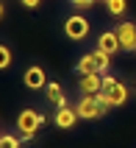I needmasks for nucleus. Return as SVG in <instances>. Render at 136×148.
<instances>
[{"label": "nucleus", "mask_w": 136, "mask_h": 148, "mask_svg": "<svg viewBox=\"0 0 136 148\" xmlns=\"http://www.w3.org/2000/svg\"><path fill=\"white\" fill-rule=\"evenodd\" d=\"M78 115H81V120H100V117H106L108 115V101L103 98V92L100 95H83V98L78 101Z\"/></svg>", "instance_id": "obj_1"}, {"label": "nucleus", "mask_w": 136, "mask_h": 148, "mask_svg": "<svg viewBox=\"0 0 136 148\" xmlns=\"http://www.w3.org/2000/svg\"><path fill=\"white\" fill-rule=\"evenodd\" d=\"M22 84L28 87V90H45L47 84H45V70H42L39 64H33V67H28L22 73Z\"/></svg>", "instance_id": "obj_8"}, {"label": "nucleus", "mask_w": 136, "mask_h": 148, "mask_svg": "<svg viewBox=\"0 0 136 148\" xmlns=\"http://www.w3.org/2000/svg\"><path fill=\"white\" fill-rule=\"evenodd\" d=\"M89 56H92V62H95V70H97V73H106V70H108V64H111V56H108L106 50L97 48V50H92Z\"/></svg>", "instance_id": "obj_11"}, {"label": "nucleus", "mask_w": 136, "mask_h": 148, "mask_svg": "<svg viewBox=\"0 0 136 148\" xmlns=\"http://www.w3.org/2000/svg\"><path fill=\"white\" fill-rule=\"evenodd\" d=\"M39 126H45V117L36 112V109H22L20 117H17V132L22 140H31L33 134L39 132Z\"/></svg>", "instance_id": "obj_2"}, {"label": "nucleus", "mask_w": 136, "mask_h": 148, "mask_svg": "<svg viewBox=\"0 0 136 148\" xmlns=\"http://www.w3.org/2000/svg\"><path fill=\"white\" fill-rule=\"evenodd\" d=\"M8 64H11V50H8L6 45H0V67L6 70Z\"/></svg>", "instance_id": "obj_15"}, {"label": "nucleus", "mask_w": 136, "mask_h": 148, "mask_svg": "<svg viewBox=\"0 0 136 148\" xmlns=\"http://www.w3.org/2000/svg\"><path fill=\"white\" fill-rule=\"evenodd\" d=\"M81 95H100L103 92V73H86L78 78Z\"/></svg>", "instance_id": "obj_5"}, {"label": "nucleus", "mask_w": 136, "mask_h": 148, "mask_svg": "<svg viewBox=\"0 0 136 148\" xmlns=\"http://www.w3.org/2000/svg\"><path fill=\"white\" fill-rule=\"evenodd\" d=\"M103 98L108 101V106H122L125 101H128V87L111 75H103Z\"/></svg>", "instance_id": "obj_3"}, {"label": "nucleus", "mask_w": 136, "mask_h": 148, "mask_svg": "<svg viewBox=\"0 0 136 148\" xmlns=\"http://www.w3.org/2000/svg\"><path fill=\"white\" fill-rule=\"evenodd\" d=\"M70 3H72V6H78V8H89L95 0H70Z\"/></svg>", "instance_id": "obj_16"}, {"label": "nucleus", "mask_w": 136, "mask_h": 148, "mask_svg": "<svg viewBox=\"0 0 136 148\" xmlns=\"http://www.w3.org/2000/svg\"><path fill=\"white\" fill-rule=\"evenodd\" d=\"M20 3H22V8H39L42 0H20Z\"/></svg>", "instance_id": "obj_17"}, {"label": "nucleus", "mask_w": 136, "mask_h": 148, "mask_svg": "<svg viewBox=\"0 0 136 148\" xmlns=\"http://www.w3.org/2000/svg\"><path fill=\"white\" fill-rule=\"evenodd\" d=\"M20 145H22V140L17 134H3L0 137V148H20Z\"/></svg>", "instance_id": "obj_13"}, {"label": "nucleus", "mask_w": 136, "mask_h": 148, "mask_svg": "<svg viewBox=\"0 0 136 148\" xmlns=\"http://www.w3.org/2000/svg\"><path fill=\"white\" fill-rule=\"evenodd\" d=\"M45 95H47V101L50 103H56V106H64L67 101H64V90H61V84H47V87H45Z\"/></svg>", "instance_id": "obj_10"}, {"label": "nucleus", "mask_w": 136, "mask_h": 148, "mask_svg": "<svg viewBox=\"0 0 136 148\" xmlns=\"http://www.w3.org/2000/svg\"><path fill=\"white\" fill-rule=\"evenodd\" d=\"M114 31H117V36H120L122 50H136V25L133 23H120Z\"/></svg>", "instance_id": "obj_7"}, {"label": "nucleus", "mask_w": 136, "mask_h": 148, "mask_svg": "<svg viewBox=\"0 0 136 148\" xmlns=\"http://www.w3.org/2000/svg\"><path fill=\"white\" fill-rule=\"evenodd\" d=\"M56 126L58 129H72V126L81 120V115H78V109L75 106H70V103H64V106H58V112H56Z\"/></svg>", "instance_id": "obj_6"}, {"label": "nucleus", "mask_w": 136, "mask_h": 148, "mask_svg": "<svg viewBox=\"0 0 136 148\" xmlns=\"http://www.w3.org/2000/svg\"><path fill=\"white\" fill-rule=\"evenodd\" d=\"M133 53H136V50H133Z\"/></svg>", "instance_id": "obj_18"}, {"label": "nucleus", "mask_w": 136, "mask_h": 148, "mask_svg": "<svg viewBox=\"0 0 136 148\" xmlns=\"http://www.w3.org/2000/svg\"><path fill=\"white\" fill-rule=\"evenodd\" d=\"M64 31H67V36H70L72 42L86 39V36H89V20L81 17V14H72V17L64 20Z\"/></svg>", "instance_id": "obj_4"}, {"label": "nucleus", "mask_w": 136, "mask_h": 148, "mask_svg": "<svg viewBox=\"0 0 136 148\" xmlns=\"http://www.w3.org/2000/svg\"><path fill=\"white\" fill-rule=\"evenodd\" d=\"M75 70H78L81 75H86V73H97V70H95V62H92V56H89V53L81 59L78 64H75Z\"/></svg>", "instance_id": "obj_12"}, {"label": "nucleus", "mask_w": 136, "mask_h": 148, "mask_svg": "<svg viewBox=\"0 0 136 148\" xmlns=\"http://www.w3.org/2000/svg\"><path fill=\"white\" fill-rule=\"evenodd\" d=\"M106 8H108V14L120 17L122 11H125V0H106Z\"/></svg>", "instance_id": "obj_14"}, {"label": "nucleus", "mask_w": 136, "mask_h": 148, "mask_svg": "<svg viewBox=\"0 0 136 148\" xmlns=\"http://www.w3.org/2000/svg\"><path fill=\"white\" fill-rule=\"evenodd\" d=\"M97 48H100V50H106L108 56H114L117 50H122L117 31H106V34H100V39H97Z\"/></svg>", "instance_id": "obj_9"}]
</instances>
